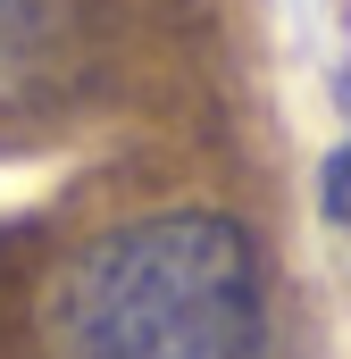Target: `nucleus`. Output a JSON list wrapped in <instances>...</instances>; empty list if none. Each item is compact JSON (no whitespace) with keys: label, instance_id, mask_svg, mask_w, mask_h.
<instances>
[{"label":"nucleus","instance_id":"nucleus-1","mask_svg":"<svg viewBox=\"0 0 351 359\" xmlns=\"http://www.w3.org/2000/svg\"><path fill=\"white\" fill-rule=\"evenodd\" d=\"M59 359H267L260 251L226 209H151L92 234L51 292Z\"/></svg>","mask_w":351,"mask_h":359},{"label":"nucleus","instance_id":"nucleus-2","mask_svg":"<svg viewBox=\"0 0 351 359\" xmlns=\"http://www.w3.org/2000/svg\"><path fill=\"white\" fill-rule=\"evenodd\" d=\"M318 209H326V226L351 234V76H343V142H335L326 168H318Z\"/></svg>","mask_w":351,"mask_h":359}]
</instances>
